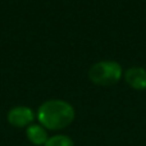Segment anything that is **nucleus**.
<instances>
[{
  "label": "nucleus",
  "instance_id": "nucleus-3",
  "mask_svg": "<svg viewBox=\"0 0 146 146\" xmlns=\"http://www.w3.org/2000/svg\"><path fill=\"white\" fill-rule=\"evenodd\" d=\"M35 119V113L31 108L25 105H18L14 108L9 109L7 114V121L10 126L15 128H27L31 126Z\"/></svg>",
  "mask_w": 146,
  "mask_h": 146
},
{
  "label": "nucleus",
  "instance_id": "nucleus-1",
  "mask_svg": "<svg viewBox=\"0 0 146 146\" xmlns=\"http://www.w3.org/2000/svg\"><path fill=\"white\" fill-rule=\"evenodd\" d=\"M36 117L38 123L48 131H59L72 124L76 117V110L68 101L53 99L38 106Z\"/></svg>",
  "mask_w": 146,
  "mask_h": 146
},
{
  "label": "nucleus",
  "instance_id": "nucleus-5",
  "mask_svg": "<svg viewBox=\"0 0 146 146\" xmlns=\"http://www.w3.org/2000/svg\"><path fill=\"white\" fill-rule=\"evenodd\" d=\"M26 136H27L28 141L35 146H44L49 140L48 129L44 128L40 123H32L31 126H28L26 128Z\"/></svg>",
  "mask_w": 146,
  "mask_h": 146
},
{
  "label": "nucleus",
  "instance_id": "nucleus-2",
  "mask_svg": "<svg viewBox=\"0 0 146 146\" xmlns=\"http://www.w3.org/2000/svg\"><path fill=\"white\" fill-rule=\"evenodd\" d=\"M123 77V68L114 60H101L91 66L88 69V78L98 86H113Z\"/></svg>",
  "mask_w": 146,
  "mask_h": 146
},
{
  "label": "nucleus",
  "instance_id": "nucleus-6",
  "mask_svg": "<svg viewBox=\"0 0 146 146\" xmlns=\"http://www.w3.org/2000/svg\"><path fill=\"white\" fill-rule=\"evenodd\" d=\"M44 146H74V142L67 135H54L49 137V140Z\"/></svg>",
  "mask_w": 146,
  "mask_h": 146
},
{
  "label": "nucleus",
  "instance_id": "nucleus-4",
  "mask_svg": "<svg viewBox=\"0 0 146 146\" xmlns=\"http://www.w3.org/2000/svg\"><path fill=\"white\" fill-rule=\"evenodd\" d=\"M127 85L133 90H146V69L142 67H131L124 72Z\"/></svg>",
  "mask_w": 146,
  "mask_h": 146
}]
</instances>
